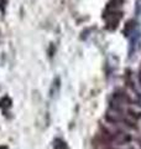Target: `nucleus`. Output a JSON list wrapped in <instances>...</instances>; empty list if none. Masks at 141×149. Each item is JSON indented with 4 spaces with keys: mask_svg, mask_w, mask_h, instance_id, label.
I'll list each match as a JSON object with an SVG mask.
<instances>
[{
    "mask_svg": "<svg viewBox=\"0 0 141 149\" xmlns=\"http://www.w3.org/2000/svg\"><path fill=\"white\" fill-rule=\"evenodd\" d=\"M0 149H8L5 146H0Z\"/></svg>",
    "mask_w": 141,
    "mask_h": 149,
    "instance_id": "obj_3",
    "label": "nucleus"
},
{
    "mask_svg": "<svg viewBox=\"0 0 141 149\" xmlns=\"http://www.w3.org/2000/svg\"><path fill=\"white\" fill-rule=\"evenodd\" d=\"M10 104H11V101H10V98H8V97H4V98L0 100V107H1V108L10 107Z\"/></svg>",
    "mask_w": 141,
    "mask_h": 149,
    "instance_id": "obj_1",
    "label": "nucleus"
},
{
    "mask_svg": "<svg viewBox=\"0 0 141 149\" xmlns=\"http://www.w3.org/2000/svg\"><path fill=\"white\" fill-rule=\"evenodd\" d=\"M6 4V0H0V9H3Z\"/></svg>",
    "mask_w": 141,
    "mask_h": 149,
    "instance_id": "obj_2",
    "label": "nucleus"
}]
</instances>
